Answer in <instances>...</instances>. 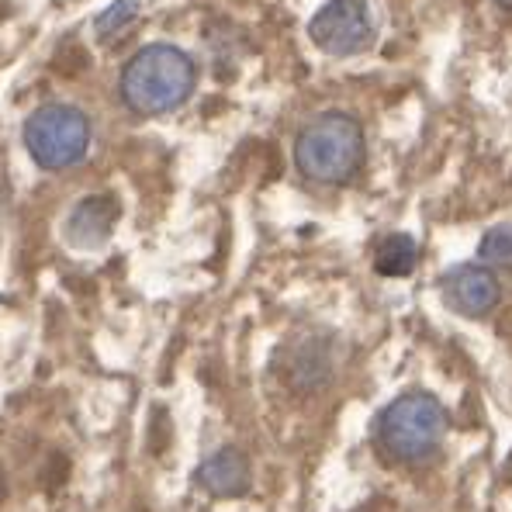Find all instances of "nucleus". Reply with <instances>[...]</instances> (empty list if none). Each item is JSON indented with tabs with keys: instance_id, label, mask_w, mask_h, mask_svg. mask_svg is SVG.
Here are the masks:
<instances>
[{
	"instance_id": "obj_1",
	"label": "nucleus",
	"mask_w": 512,
	"mask_h": 512,
	"mask_svg": "<svg viewBox=\"0 0 512 512\" xmlns=\"http://www.w3.org/2000/svg\"><path fill=\"white\" fill-rule=\"evenodd\" d=\"M198 70L184 49L156 42L139 49L122 70V101L139 115H167L194 94Z\"/></svg>"
},
{
	"instance_id": "obj_2",
	"label": "nucleus",
	"mask_w": 512,
	"mask_h": 512,
	"mask_svg": "<svg viewBox=\"0 0 512 512\" xmlns=\"http://www.w3.org/2000/svg\"><path fill=\"white\" fill-rule=\"evenodd\" d=\"M364 128L353 115L329 111L301 128L295 142V163L301 177L315 184H346L364 167Z\"/></svg>"
},
{
	"instance_id": "obj_3",
	"label": "nucleus",
	"mask_w": 512,
	"mask_h": 512,
	"mask_svg": "<svg viewBox=\"0 0 512 512\" xmlns=\"http://www.w3.org/2000/svg\"><path fill=\"white\" fill-rule=\"evenodd\" d=\"M447 436V412L426 391H405L378 416V440L395 461L419 464L440 450Z\"/></svg>"
},
{
	"instance_id": "obj_4",
	"label": "nucleus",
	"mask_w": 512,
	"mask_h": 512,
	"mask_svg": "<svg viewBox=\"0 0 512 512\" xmlns=\"http://www.w3.org/2000/svg\"><path fill=\"white\" fill-rule=\"evenodd\" d=\"M28 156L42 170H66L90 149V122L73 104H42L25 122Z\"/></svg>"
},
{
	"instance_id": "obj_5",
	"label": "nucleus",
	"mask_w": 512,
	"mask_h": 512,
	"mask_svg": "<svg viewBox=\"0 0 512 512\" xmlns=\"http://www.w3.org/2000/svg\"><path fill=\"white\" fill-rule=\"evenodd\" d=\"M308 35L329 56H353L374 42V18L367 0H329L308 25Z\"/></svg>"
},
{
	"instance_id": "obj_6",
	"label": "nucleus",
	"mask_w": 512,
	"mask_h": 512,
	"mask_svg": "<svg viewBox=\"0 0 512 512\" xmlns=\"http://www.w3.org/2000/svg\"><path fill=\"white\" fill-rule=\"evenodd\" d=\"M443 301H447L454 312L468 315V319H481L488 315L502 298V284L492 274L488 263H461V267L447 270L440 281Z\"/></svg>"
},
{
	"instance_id": "obj_7",
	"label": "nucleus",
	"mask_w": 512,
	"mask_h": 512,
	"mask_svg": "<svg viewBox=\"0 0 512 512\" xmlns=\"http://www.w3.org/2000/svg\"><path fill=\"white\" fill-rule=\"evenodd\" d=\"M198 481L212 495H222V499L243 495L250 488V461L236 447H222L198 468Z\"/></svg>"
},
{
	"instance_id": "obj_8",
	"label": "nucleus",
	"mask_w": 512,
	"mask_h": 512,
	"mask_svg": "<svg viewBox=\"0 0 512 512\" xmlns=\"http://www.w3.org/2000/svg\"><path fill=\"white\" fill-rule=\"evenodd\" d=\"M111 225H115V201L111 198H90L70 218V232L80 243H101Z\"/></svg>"
},
{
	"instance_id": "obj_9",
	"label": "nucleus",
	"mask_w": 512,
	"mask_h": 512,
	"mask_svg": "<svg viewBox=\"0 0 512 512\" xmlns=\"http://www.w3.org/2000/svg\"><path fill=\"white\" fill-rule=\"evenodd\" d=\"M416 256V243L409 236H388L374 253V267L384 277H409L416 270Z\"/></svg>"
},
{
	"instance_id": "obj_10",
	"label": "nucleus",
	"mask_w": 512,
	"mask_h": 512,
	"mask_svg": "<svg viewBox=\"0 0 512 512\" xmlns=\"http://www.w3.org/2000/svg\"><path fill=\"white\" fill-rule=\"evenodd\" d=\"M478 256L488 267H512V225H495V229H488L478 246Z\"/></svg>"
},
{
	"instance_id": "obj_11",
	"label": "nucleus",
	"mask_w": 512,
	"mask_h": 512,
	"mask_svg": "<svg viewBox=\"0 0 512 512\" xmlns=\"http://www.w3.org/2000/svg\"><path fill=\"white\" fill-rule=\"evenodd\" d=\"M128 18H135V4H128V0H118V4L101 18V35L115 32V28L122 25V21H128Z\"/></svg>"
},
{
	"instance_id": "obj_12",
	"label": "nucleus",
	"mask_w": 512,
	"mask_h": 512,
	"mask_svg": "<svg viewBox=\"0 0 512 512\" xmlns=\"http://www.w3.org/2000/svg\"><path fill=\"white\" fill-rule=\"evenodd\" d=\"M499 7H506V11H512V0H495Z\"/></svg>"
}]
</instances>
